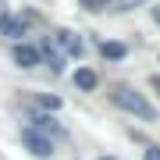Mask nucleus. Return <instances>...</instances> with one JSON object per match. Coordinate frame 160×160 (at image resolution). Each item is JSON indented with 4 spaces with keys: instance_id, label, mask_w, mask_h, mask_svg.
Returning a JSON list of instances; mask_svg holds the SVG:
<instances>
[{
    "instance_id": "0eeeda50",
    "label": "nucleus",
    "mask_w": 160,
    "mask_h": 160,
    "mask_svg": "<svg viewBox=\"0 0 160 160\" xmlns=\"http://www.w3.org/2000/svg\"><path fill=\"white\" fill-rule=\"evenodd\" d=\"M75 86H78L82 92H92V89H96V71H92V68H78V71H75Z\"/></svg>"
},
{
    "instance_id": "9b49d317",
    "label": "nucleus",
    "mask_w": 160,
    "mask_h": 160,
    "mask_svg": "<svg viewBox=\"0 0 160 160\" xmlns=\"http://www.w3.org/2000/svg\"><path fill=\"white\" fill-rule=\"evenodd\" d=\"M39 107H46V110H57V107H61V100H57V96H39Z\"/></svg>"
},
{
    "instance_id": "20e7f679",
    "label": "nucleus",
    "mask_w": 160,
    "mask_h": 160,
    "mask_svg": "<svg viewBox=\"0 0 160 160\" xmlns=\"http://www.w3.org/2000/svg\"><path fill=\"white\" fill-rule=\"evenodd\" d=\"M57 46H64L71 57H82V53H86V43H82L75 32H68V29H61V32H57Z\"/></svg>"
},
{
    "instance_id": "f257e3e1",
    "label": "nucleus",
    "mask_w": 160,
    "mask_h": 160,
    "mask_svg": "<svg viewBox=\"0 0 160 160\" xmlns=\"http://www.w3.org/2000/svg\"><path fill=\"white\" fill-rule=\"evenodd\" d=\"M110 100H114L121 110H128V114H135V118H142V121H157V107L142 96V92H135V89H128V86H118L114 92H110Z\"/></svg>"
},
{
    "instance_id": "9d476101",
    "label": "nucleus",
    "mask_w": 160,
    "mask_h": 160,
    "mask_svg": "<svg viewBox=\"0 0 160 160\" xmlns=\"http://www.w3.org/2000/svg\"><path fill=\"white\" fill-rule=\"evenodd\" d=\"M107 4H110V0H82L86 11H107Z\"/></svg>"
},
{
    "instance_id": "423d86ee",
    "label": "nucleus",
    "mask_w": 160,
    "mask_h": 160,
    "mask_svg": "<svg viewBox=\"0 0 160 160\" xmlns=\"http://www.w3.org/2000/svg\"><path fill=\"white\" fill-rule=\"evenodd\" d=\"M0 32L11 36V39H22L25 36V22L22 18H11V14H0Z\"/></svg>"
},
{
    "instance_id": "2eb2a0df",
    "label": "nucleus",
    "mask_w": 160,
    "mask_h": 160,
    "mask_svg": "<svg viewBox=\"0 0 160 160\" xmlns=\"http://www.w3.org/2000/svg\"><path fill=\"white\" fill-rule=\"evenodd\" d=\"M121 4H125V7H135V4H139V0H121Z\"/></svg>"
},
{
    "instance_id": "f03ea898",
    "label": "nucleus",
    "mask_w": 160,
    "mask_h": 160,
    "mask_svg": "<svg viewBox=\"0 0 160 160\" xmlns=\"http://www.w3.org/2000/svg\"><path fill=\"white\" fill-rule=\"evenodd\" d=\"M22 142L29 146L32 157H50V153H53V139L43 135V132H36V128H29V125L22 128Z\"/></svg>"
},
{
    "instance_id": "4468645a",
    "label": "nucleus",
    "mask_w": 160,
    "mask_h": 160,
    "mask_svg": "<svg viewBox=\"0 0 160 160\" xmlns=\"http://www.w3.org/2000/svg\"><path fill=\"white\" fill-rule=\"evenodd\" d=\"M153 89H157V92H160V75H153Z\"/></svg>"
},
{
    "instance_id": "ddd939ff",
    "label": "nucleus",
    "mask_w": 160,
    "mask_h": 160,
    "mask_svg": "<svg viewBox=\"0 0 160 160\" xmlns=\"http://www.w3.org/2000/svg\"><path fill=\"white\" fill-rule=\"evenodd\" d=\"M153 22H157V25H160V4H157V7H153Z\"/></svg>"
},
{
    "instance_id": "1a4fd4ad",
    "label": "nucleus",
    "mask_w": 160,
    "mask_h": 160,
    "mask_svg": "<svg viewBox=\"0 0 160 160\" xmlns=\"http://www.w3.org/2000/svg\"><path fill=\"white\" fill-rule=\"evenodd\" d=\"M100 53H103L107 61H121V57L128 53V46H125V43H103V46H100Z\"/></svg>"
},
{
    "instance_id": "6e6552de",
    "label": "nucleus",
    "mask_w": 160,
    "mask_h": 160,
    "mask_svg": "<svg viewBox=\"0 0 160 160\" xmlns=\"http://www.w3.org/2000/svg\"><path fill=\"white\" fill-rule=\"evenodd\" d=\"M39 53H43V57H46V64H50V71H53V75H61V71H64V61H61V53L53 50L50 43H46V46H43Z\"/></svg>"
},
{
    "instance_id": "f8f14e48",
    "label": "nucleus",
    "mask_w": 160,
    "mask_h": 160,
    "mask_svg": "<svg viewBox=\"0 0 160 160\" xmlns=\"http://www.w3.org/2000/svg\"><path fill=\"white\" fill-rule=\"evenodd\" d=\"M146 160H160V146H149L146 149Z\"/></svg>"
},
{
    "instance_id": "7ed1b4c3",
    "label": "nucleus",
    "mask_w": 160,
    "mask_h": 160,
    "mask_svg": "<svg viewBox=\"0 0 160 160\" xmlns=\"http://www.w3.org/2000/svg\"><path fill=\"white\" fill-rule=\"evenodd\" d=\"M39 61H43V53L32 43H14V64L18 68H36Z\"/></svg>"
},
{
    "instance_id": "39448f33",
    "label": "nucleus",
    "mask_w": 160,
    "mask_h": 160,
    "mask_svg": "<svg viewBox=\"0 0 160 160\" xmlns=\"http://www.w3.org/2000/svg\"><path fill=\"white\" fill-rule=\"evenodd\" d=\"M29 128H36V132H43V135H50V139H53V135H61V132H64V128H61V125H57V121H53L50 114H36Z\"/></svg>"
}]
</instances>
